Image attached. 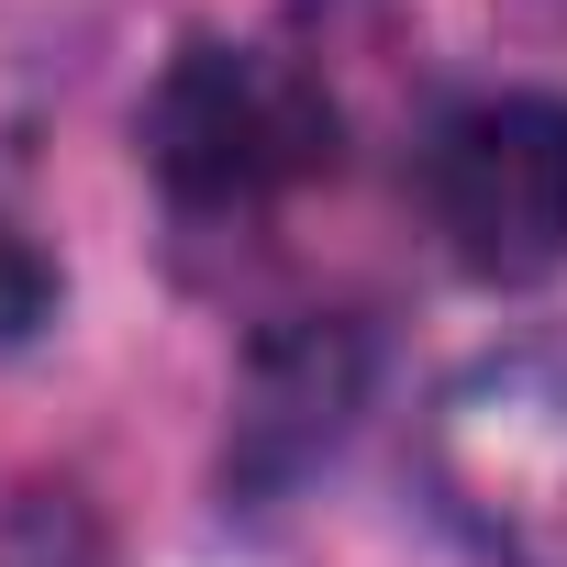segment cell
I'll list each match as a JSON object with an SVG mask.
<instances>
[{
  "label": "cell",
  "mask_w": 567,
  "mask_h": 567,
  "mask_svg": "<svg viewBox=\"0 0 567 567\" xmlns=\"http://www.w3.org/2000/svg\"><path fill=\"white\" fill-rule=\"evenodd\" d=\"M134 134L178 223H267L278 200L334 178V90L278 45H178Z\"/></svg>",
  "instance_id": "cell-1"
},
{
  "label": "cell",
  "mask_w": 567,
  "mask_h": 567,
  "mask_svg": "<svg viewBox=\"0 0 567 567\" xmlns=\"http://www.w3.org/2000/svg\"><path fill=\"white\" fill-rule=\"evenodd\" d=\"M423 478L489 567H567V357H478L423 412Z\"/></svg>",
  "instance_id": "cell-2"
},
{
  "label": "cell",
  "mask_w": 567,
  "mask_h": 567,
  "mask_svg": "<svg viewBox=\"0 0 567 567\" xmlns=\"http://www.w3.org/2000/svg\"><path fill=\"white\" fill-rule=\"evenodd\" d=\"M423 223L489 290H534L567 267V101L478 90L423 134Z\"/></svg>",
  "instance_id": "cell-3"
},
{
  "label": "cell",
  "mask_w": 567,
  "mask_h": 567,
  "mask_svg": "<svg viewBox=\"0 0 567 567\" xmlns=\"http://www.w3.org/2000/svg\"><path fill=\"white\" fill-rule=\"evenodd\" d=\"M368 412V323L346 312H278L245 368H234V434H223V489L234 501H278V489H301L346 423Z\"/></svg>",
  "instance_id": "cell-4"
},
{
  "label": "cell",
  "mask_w": 567,
  "mask_h": 567,
  "mask_svg": "<svg viewBox=\"0 0 567 567\" xmlns=\"http://www.w3.org/2000/svg\"><path fill=\"white\" fill-rule=\"evenodd\" d=\"M0 567H112L90 489L79 478H34L12 512H0Z\"/></svg>",
  "instance_id": "cell-5"
},
{
  "label": "cell",
  "mask_w": 567,
  "mask_h": 567,
  "mask_svg": "<svg viewBox=\"0 0 567 567\" xmlns=\"http://www.w3.org/2000/svg\"><path fill=\"white\" fill-rule=\"evenodd\" d=\"M45 312H56V267H45V245H34L12 212H0V346L34 334Z\"/></svg>",
  "instance_id": "cell-6"
}]
</instances>
